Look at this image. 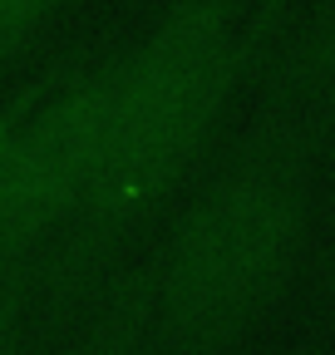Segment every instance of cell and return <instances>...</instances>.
Wrapping results in <instances>:
<instances>
[{
    "instance_id": "52a82bcc",
    "label": "cell",
    "mask_w": 335,
    "mask_h": 355,
    "mask_svg": "<svg viewBox=\"0 0 335 355\" xmlns=\"http://www.w3.org/2000/svg\"><path fill=\"white\" fill-rule=\"evenodd\" d=\"M50 94V79H39V84H30L25 94H15V99H6L0 104V183H6V173H10V158H15V144H20V128H25V119H30V109Z\"/></svg>"
},
{
    "instance_id": "6da1fadb",
    "label": "cell",
    "mask_w": 335,
    "mask_h": 355,
    "mask_svg": "<svg viewBox=\"0 0 335 355\" xmlns=\"http://www.w3.org/2000/svg\"><path fill=\"white\" fill-rule=\"evenodd\" d=\"M251 44L227 6L173 0L168 15L118 55V104L99 178L35 266V321L60 326L118 266L129 237L178 188L227 114Z\"/></svg>"
},
{
    "instance_id": "277c9868",
    "label": "cell",
    "mask_w": 335,
    "mask_h": 355,
    "mask_svg": "<svg viewBox=\"0 0 335 355\" xmlns=\"http://www.w3.org/2000/svg\"><path fill=\"white\" fill-rule=\"evenodd\" d=\"M89 311V326L79 331L69 355H148V291L143 272H109Z\"/></svg>"
},
{
    "instance_id": "3957f363",
    "label": "cell",
    "mask_w": 335,
    "mask_h": 355,
    "mask_svg": "<svg viewBox=\"0 0 335 355\" xmlns=\"http://www.w3.org/2000/svg\"><path fill=\"white\" fill-rule=\"evenodd\" d=\"M118 104V55L35 104L0 183V286L35 282L39 257L89 198Z\"/></svg>"
},
{
    "instance_id": "9c48e42d",
    "label": "cell",
    "mask_w": 335,
    "mask_h": 355,
    "mask_svg": "<svg viewBox=\"0 0 335 355\" xmlns=\"http://www.w3.org/2000/svg\"><path fill=\"white\" fill-rule=\"evenodd\" d=\"M207 6H227V10H232V6H237V0H207Z\"/></svg>"
},
{
    "instance_id": "5b68a950",
    "label": "cell",
    "mask_w": 335,
    "mask_h": 355,
    "mask_svg": "<svg viewBox=\"0 0 335 355\" xmlns=\"http://www.w3.org/2000/svg\"><path fill=\"white\" fill-rule=\"evenodd\" d=\"M74 6L79 0H0V64H10L20 50H30Z\"/></svg>"
},
{
    "instance_id": "ba28073f",
    "label": "cell",
    "mask_w": 335,
    "mask_h": 355,
    "mask_svg": "<svg viewBox=\"0 0 335 355\" xmlns=\"http://www.w3.org/2000/svg\"><path fill=\"white\" fill-rule=\"evenodd\" d=\"M320 69H325L330 84H335V25H330V35L320 40Z\"/></svg>"
},
{
    "instance_id": "8992f818",
    "label": "cell",
    "mask_w": 335,
    "mask_h": 355,
    "mask_svg": "<svg viewBox=\"0 0 335 355\" xmlns=\"http://www.w3.org/2000/svg\"><path fill=\"white\" fill-rule=\"evenodd\" d=\"M35 336V282H6L0 286V355H30Z\"/></svg>"
},
{
    "instance_id": "7a4b0ae2",
    "label": "cell",
    "mask_w": 335,
    "mask_h": 355,
    "mask_svg": "<svg viewBox=\"0 0 335 355\" xmlns=\"http://www.w3.org/2000/svg\"><path fill=\"white\" fill-rule=\"evenodd\" d=\"M306 222V148L291 123L251 139L143 266L148 355H222L281 291Z\"/></svg>"
}]
</instances>
